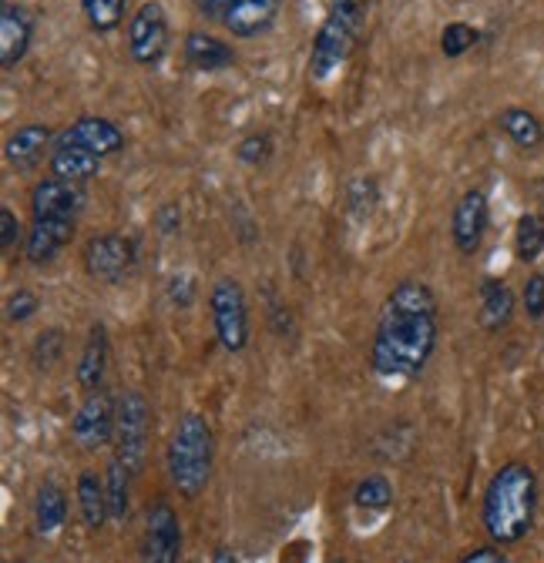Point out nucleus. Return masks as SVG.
<instances>
[{
	"instance_id": "f257e3e1",
	"label": "nucleus",
	"mask_w": 544,
	"mask_h": 563,
	"mask_svg": "<svg viewBox=\"0 0 544 563\" xmlns=\"http://www.w3.org/2000/svg\"><path fill=\"white\" fill-rule=\"evenodd\" d=\"M437 349V298L427 282L404 279L383 302L370 363L383 379L420 376Z\"/></svg>"
},
{
	"instance_id": "f03ea898",
	"label": "nucleus",
	"mask_w": 544,
	"mask_h": 563,
	"mask_svg": "<svg viewBox=\"0 0 544 563\" xmlns=\"http://www.w3.org/2000/svg\"><path fill=\"white\" fill-rule=\"evenodd\" d=\"M537 480L524 464H505L484 490V530L494 543H518L534 527Z\"/></svg>"
},
{
	"instance_id": "7ed1b4c3",
	"label": "nucleus",
	"mask_w": 544,
	"mask_h": 563,
	"mask_svg": "<svg viewBox=\"0 0 544 563\" xmlns=\"http://www.w3.org/2000/svg\"><path fill=\"white\" fill-rule=\"evenodd\" d=\"M216 439L212 426L199 413H185L169 443V477L185 500L202 496L212 480Z\"/></svg>"
},
{
	"instance_id": "20e7f679",
	"label": "nucleus",
	"mask_w": 544,
	"mask_h": 563,
	"mask_svg": "<svg viewBox=\"0 0 544 563\" xmlns=\"http://www.w3.org/2000/svg\"><path fill=\"white\" fill-rule=\"evenodd\" d=\"M363 21H367V0H329V11L310 50V78L316 84L329 81L336 68H343L346 58L354 55Z\"/></svg>"
},
{
	"instance_id": "39448f33",
	"label": "nucleus",
	"mask_w": 544,
	"mask_h": 563,
	"mask_svg": "<svg viewBox=\"0 0 544 563\" xmlns=\"http://www.w3.org/2000/svg\"><path fill=\"white\" fill-rule=\"evenodd\" d=\"M148 430H152V409H148L144 396L128 389L118 399V423H115V459L138 477L144 467V453H148Z\"/></svg>"
},
{
	"instance_id": "423d86ee",
	"label": "nucleus",
	"mask_w": 544,
	"mask_h": 563,
	"mask_svg": "<svg viewBox=\"0 0 544 563\" xmlns=\"http://www.w3.org/2000/svg\"><path fill=\"white\" fill-rule=\"evenodd\" d=\"M209 309L219 342L229 352H242L250 342V305H245L242 285L235 279H219L209 295Z\"/></svg>"
},
{
	"instance_id": "0eeeda50",
	"label": "nucleus",
	"mask_w": 544,
	"mask_h": 563,
	"mask_svg": "<svg viewBox=\"0 0 544 563\" xmlns=\"http://www.w3.org/2000/svg\"><path fill=\"white\" fill-rule=\"evenodd\" d=\"M169 50V17L159 0H148L128 24V55L141 68H155Z\"/></svg>"
},
{
	"instance_id": "6e6552de",
	"label": "nucleus",
	"mask_w": 544,
	"mask_h": 563,
	"mask_svg": "<svg viewBox=\"0 0 544 563\" xmlns=\"http://www.w3.org/2000/svg\"><path fill=\"white\" fill-rule=\"evenodd\" d=\"M115 423H118V406H115L112 392L102 386V389L88 392V399L81 402V409L74 413V423H71V433L81 449H102L115 439Z\"/></svg>"
},
{
	"instance_id": "1a4fd4ad",
	"label": "nucleus",
	"mask_w": 544,
	"mask_h": 563,
	"mask_svg": "<svg viewBox=\"0 0 544 563\" xmlns=\"http://www.w3.org/2000/svg\"><path fill=\"white\" fill-rule=\"evenodd\" d=\"M84 269L97 282L118 285L135 269V245H131V238L115 235V232L91 238L88 248H84Z\"/></svg>"
},
{
	"instance_id": "9d476101",
	"label": "nucleus",
	"mask_w": 544,
	"mask_h": 563,
	"mask_svg": "<svg viewBox=\"0 0 544 563\" xmlns=\"http://www.w3.org/2000/svg\"><path fill=\"white\" fill-rule=\"evenodd\" d=\"M182 550V527L169 503H155L144 517V540H141V563H178Z\"/></svg>"
},
{
	"instance_id": "9b49d317",
	"label": "nucleus",
	"mask_w": 544,
	"mask_h": 563,
	"mask_svg": "<svg viewBox=\"0 0 544 563\" xmlns=\"http://www.w3.org/2000/svg\"><path fill=\"white\" fill-rule=\"evenodd\" d=\"M84 188L65 178H44L31 191V215L34 219H78L84 209Z\"/></svg>"
},
{
	"instance_id": "f8f14e48",
	"label": "nucleus",
	"mask_w": 544,
	"mask_h": 563,
	"mask_svg": "<svg viewBox=\"0 0 544 563\" xmlns=\"http://www.w3.org/2000/svg\"><path fill=\"white\" fill-rule=\"evenodd\" d=\"M55 144H68V148H81V151H91L97 159H108V155H118L125 148V134L115 121L108 118H78L71 128H65L58 134Z\"/></svg>"
},
{
	"instance_id": "ddd939ff",
	"label": "nucleus",
	"mask_w": 544,
	"mask_h": 563,
	"mask_svg": "<svg viewBox=\"0 0 544 563\" xmlns=\"http://www.w3.org/2000/svg\"><path fill=\"white\" fill-rule=\"evenodd\" d=\"M487 219H490V209H487V195L481 188H471L461 195L458 209H454V219H451V235H454V245L464 251V255H474L484 242V232H487Z\"/></svg>"
},
{
	"instance_id": "4468645a",
	"label": "nucleus",
	"mask_w": 544,
	"mask_h": 563,
	"mask_svg": "<svg viewBox=\"0 0 544 563\" xmlns=\"http://www.w3.org/2000/svg\"><path fill=\"white\" fill-rule=\"evenodd\" d=\"M34 37V17L21 4H4L0 8V64L11 71L31 47Z\"/></svg>"
},
{
	"instance_id": "2eb2a0df",
	"label": "nucleus",
	"mask_w": 544,
	"mask_h": 563,
	"mask_svg": "<svg viewBox=\"0 0 544 563\" xmlns=\"http://www.w3.org/2000/svg\"><path fill=\"white\" fill-rule=\"evenodd\" d=\"M71 238H74V219H34L24 251L34 266H44L51 262Z\"/></svg>"
},
{
	"instance_id": "dca6fc26",
	"label": "nucleus",
	"mask_w": 544,
	"mask_h": 563,
	"mask_svg": "<svg viewBox=\"0 0 544 563\" xmlns=\"http://www.w3.org/2000/svg\"><path fill=\"white\" fill-rule=\"evenodd\" d=\"M282 0H235V8L222 21L232 37H259L279 17Z\"/></svg>"
},
{
	"instance_id": "f3484780",
	"label": "nucleus",
	"mask_w": 544,
	"mask_h": 563,
	"mask_svg": "<svg viewBox=\"0 0 544 563\" xmlns=\"http://www.w3.org/2000/svg\"><path fill=\"white\" fill-rule=\"evenodd\" d=\"M185 61L195 71H225V68L235 64V50L225 40L212 37V34L192 31L185 37Z\"/></svg>"
},
{
	"instance_id": "a211bd4d",
	"label": "nucleus",
	"mask_w": 544,
	"mask_h": 563,
	"mask_svg": "<svg viewBox=\"0 0 544 563\" xmlns=\"http://www.w3.org/2000/svg\"><path fill=\"white\" fill-rule=\"evenodd\" d=\"M47 144H51V128H47V125H21L8 138L4 155H8V162L18 172H27V168H34L44 159V148Z\"/></svg>"
},
{
	"instance_id": "6ab92c4d",
	"label": "nucleus",
	"mask_w": 544,
	"mask_h": 563,
	"mask_svg": "<svg viewBox=\"0 0 544 563\" xmlns=\"http://www.w3.org/2000/svg\"><path fill=\"white\" fill-rule=\"evenodd\" d=\"M105 370H108V332L105 326H91L88 342L81 349V363H78V386L84 392L102 389Z\"/></svg>"
},
{
	"instance_id": "aec40b11",
	"label": "nucleus",
	"mask_w": 544,
	"mask_h": 563,
	"mask_svg": "<svg viewBox=\"0 0 544 563\" xmlns=\"http://www.w3.org/2000/svg\"><path fill=\"white\" fill-rule=\"evenodd\" d=\"M514 316V292L501 279H484L481 285V326L487 332H501Z\"/></svg>"
},
{
	"instance_id": "412c9836",
	"label": "nucleus",
	"mask_w": 544,
	"mask_h": 563,
	"mask_svg": "<svg viewBox=\"0 0 544 563\" xmlns=\"http://www.w3.org/2000/svg\"><path fill=\"white\" fill-rule=\"evenodd\" d=\"M68 520V496L58 483H40L34 500V530L40 537H51Z\"/></svg>"
},
{
	"instance_id": "4be33fe9",
	"label": "nucleus",
	"mask_w": 544,
	"mask_h": 563,
	"mask_svg": "<svg viewBox=\"0 0 544 563\" xmlns=\"http://www.w3.org/2000/svg\"><path fill=\"white\" fill-rule=\"evenodd\" d=\"M78 506L88 530H102L112 517V503H108V486L97 480L94 473H81L78 480Z\"/></svg>"
},
{
	"instance_id": "5701e85b",
	"label": "nucleus",
	"mask_w": 544,
	"mask_h": 563,
	"mask_svg": "<svg viewBox=\"0 0 544 563\" xmlns=\"http://www.w3.org/2000/svg\"><path fill=\"white\" fill-rule=\"evenodd\" d=\"M102 172V159L91 155V151L81 148H68V144H55L51 151V175L65 178V181H88Z\"/></svg>"
},
{
	"instance_id": "b1692460",
	"label": "nucleus",
	"mask_w": 544,
	"mask_h": 563,
	"mask_svg": "<svg viewBox=\"0 0 544 563\" xmlns=\"http://www.w3.org/2000/svg\"><path fill=\"white\" fill-rule=\"evenodd\" d=\"M498 125H501V131H505L518 148H524V151H534V148H541V141H544V128H541V121H537L528 108H508V112H501Z\"/></svg>"
},
{
	"instance_id": "393cba45",
	"label": "nucleus",
	"mask_w": 544,
	"mask_h": 563,
	"mask_svg": "<svg viewBox=\"0 0 544 563\" xmlns=\"http://www.w3.org/2000/svg\"><path fill=\"white\" fill-rule=\"evenodd\" d=\"M125 8H128V0H81L84 21H88L91 31H97V34L115 31V27L125 21Z\"/></svg>"
},
{
	"instance_id": "a878e982",
	"label": "nucleus",
	"mask_w": 544,
	"mask_h": 563,
	"mask_svg": "<svg viewBox=\"0 0 544 563\" xmlns=\"http://www.w3.org/2000/svg\"><path fill=\"white\" fill-rule=\"evenodd\" d=\"M514 251L521 262H534L544 251V215H521L514 228Z\"/></svg>"
},
{
	"instance_id": "bb28decb",
	"label": "nucleus",
	"mask_w": 544,
	"mask_h": 563,
	"mask_svg": "<svg viewBox=\"0 0 544 563\" xmlns=\"http://www.w3.org/2000/svg\"><path fill=\"white\" fill-rule=\"evenodd\" d=\"M477 40H481L477 27H471L464 21H454V24L443 27V34H440V50H443V58H461V55H467V50Z\"/></svg>"
},
{
	"instance_id": "cd10ccee",
	"label": "nucleus",
	"mask_w": 544,
	"mask_h": 563,
	"mask_svg": "<svg viewBox=\"0 0 544 563\" xmlns=\"http://www.w3.org/2000/svg\"><path fill=\"white\" fill-rule=\"evenodd\" d=\"M128 480L131 473L118 464V459H112L108 464V503H112V520H125L128 517Z\"/></svg>"
},
{
	"instance_id": "c85d7f7f",
	"label": "nucleus",
	"mask_w": 544,
	"mask_h": 563,
	"mask_svg": "<svg viewBox=\"0 0 544 563\" xmlns=\"http://www.w3.org/2000/svg\"><path fill=\"white\" fill-rule=\"evenodd\" d=\"M354 500H357V506H367V509H383V506H390V500H393V486L386 483V477H367L360 486H357V493H354Z\"/></svg>"
},
{
	"instance_id": "c756f323",
	"label": "nucleus",
	"mask_w": 544,
	"mask_h": 563,
	"mask_svg": "<svg viewBox=\"0 0 544 563\" xmlns=\"http://www.w3.org/2000/svg\"><path fill=\"white\" fill-rule=\"evenodd\" d=\"M235 155H239L245 165H263V162L273 155V141H269V134H250V138L239 141Z\"/></svg>"
},
{
	"instance_id": "7c9ffc66",
	"label": "nucleus",
	"mask_w": 544,
	"mask_h": 563,
	"mask_svg": "<svg viewBox=\"0 0 544 563\" xmlns=\"http://www.w3.org/2000/svg\"><path fill=\"white\" fill-rule=\"evenodd\" d=\"M61 342H65L61 329H47V332H40V339L34 342V363H37V366H51V363L58 360V352H61Z\"/></svg>"
},
{
	"instance_id": "2f4dec72",
	"label": "nucleus",
	"mask_w": 544,
	"mask_h": 563,
	"mask_svg": "<svg viewBox=\"0 0 544 563\" xmlns=\"http://www.w3.org/2000/svg\"><path fill=\"white\" fill-rule=\"evenodd\" d=\"M37 309H40V302H37V295L27 292V289H18V292L8 298V319H11V322H27Z\"/></svg>"
},
{
	"instance_id": "473e14b6",
	"label": "nucleus",
	"mask_w": 544,
	"mask_h": 563,
	"mask_svg": "<svg viewBox=\"0 0 544 563\" xmlns=\"http://www.w3.org/2000/svg\"><path fill=\"white\" fill-rule=\"evenodd\" d=\"M373 204H377V181L373 178H357L350 185V209L357 215H367Z\"/></svg>"
},
{
	"instance_id": "72a5a7b5",
	"label": "nucleus",
	"mask_w": 544,
	"mask_h": 563,
	"mask_svg": "<svg viewBox=\"0 0 544 563\" xmlns=\"http://www.w3.org/2000/svg\"><path fill=\"white\" fill-rule=\"evenodd\" d=\"M524 313L531 319L544 316V275H531L528 279V285H524Z\"/></svg>"
},
{
	"instance_id": "f704fd0d",
	"label": "nucleus",
	"mask_w": 544,
	"mask_h": 563,
	"mask_svg": "<svg viewBox=\"0 0 544 563\" xmlns=\"http://www.w3.org/2000/svg\"><path fill=\"white\" fill-rule=\"evenodd\" d=\"M21 242V222L11 209H0V245L4 251H11L14 245Z\"/></svg>"
},
{
	"instance_id": "c9c22d12",
	"label": "nucleus",
	"mask_w": 544,
	"mask_h": 563,
	"mask_svg": "<svg viewBox=\"0 0 544 563\" xmlns=\"http://www.w3.org/2000/svg\"><path fill=\"white\" fill-rule=\"evenodd\" d=\"M199 4V11L209 17V21H225L229 11L235 8V0H195Z\"/></svg>"
},
{
	"instance_id": "e433bc0d",
	"label": "nucleus",
	"mask_w": 544,
	"mask_h": 563,
	"mask_svg": "<svg viewBox=\"0 0 544 563\" xmlns=\"http://www.w3.org/2000/svg\"><path fill=\"white\" fill-rule=\"evenodd\" d=\"M178 225H182L178 204H162V209H159V228H162L165 235H175V232H178Z\"/></svg>"
},
{
	"instance_id": "4c0bfd02",
	"label": "nucleus",
	"mask_w": 544,
	"mask_h": 563,
	"mask_svg": "<svg viewBox=\"0 0 544 563\" xmlns=\"http://www.w3.org/2000/svg\"><path fill=\"white\" fill-rule=\"evenodd\" d=\"M461 563H508V556L501 550H494V547H477Z\"/></svg>"
},
{
	"instance_id": "58836bf2",
	"label": "nucleus",
	"mask_w": 544,
	"mask_h": 563,
	"mask_svg": "<svg viewBox=\"0 0 544 563\" xmlns=\"http://www.w3.org/2000/svg\"><path fill=\"white\" fill-rule=\"evenodd\" d=\"M212 563H239V560H235V553L229 547H219L216 556H212Z\"/></svg>"
}]
</instances>
